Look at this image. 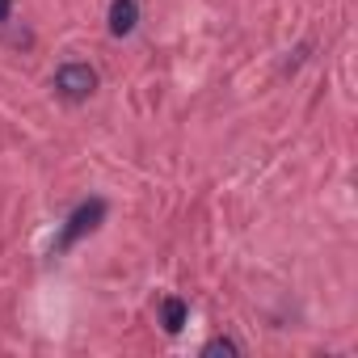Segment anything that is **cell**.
<instances>
[{
	"label": "cell",
	"mask_w": 358,
	"mask_h": 358,
	"mask_svg": "<svg viewBox=\"0 0 358 358\" xmlns=\"http://www.w3.org/2000/svg\"><path fill=\"white\" fill-rule=\"evenodd\" d=\"M106 199H89V203H80L72 215H68V224H64V232H59V241H55V253H68V249H76L85 236H93L97 228H101V220H106Z\"/></svg>",
	"instance_id": "obj_1"
},
{
	"label": "cell",
	"mask_w": 358,
	"mask_h": 358,
	"mask_svg": "<svg viewBox=\"0 0 358 358\" xmlns=\"http://www.w3.org/2000/svg\"><path fill=\"white\" fill-rule=\"evenodd\" d=\"M186 316H190L186 299H177V295L164 299V333H182L186 329Z\"/></svg>",
	"instance_id": "obj_4"
},
{
	"label": "cell",
	"mask_w": 358,
	"mask_h": 358,
	"mask_svg": "<svg viewBox=\"0 0 358 358\" xmlns=\"http://www.w3.org/2000/svg\"><path fill=\"white\" fill-rule=\"evenodd\" d=\"M110 34L114 38H127L135 26H139V0H110Z\"/></svg>",
	"instance_id": "obj_3"
},
{
	"label": "cell",
	"mask_w": 358,
	"mask_h": 358,
	"mask_svg": "<svg viewBox=\"0 0 358 358\" xmlns=\"http://www.w3.org/2000/svg\"><path fill=\"white\" fill-rule=\"evenodd\" d=\"M55 93L68 101H89L97 93V72L89 64H64L55 72Z\"/></svg>",
	"instance_id": "obj_2"
},
{
	"label": "cell",
	"mask_w": 358,
	"mask_h": 358,
	"mask_svg": "<svg viewBox=\"0 0 358 358\" xmlns=\"http://www.w3.org/2000/svg\"><path fill=\"white\" fill-rule=\"evenodd\" d=\"M203 354H207V358H215V354H241V345H236L232 337H215V341L203 345Z\"/></svg>",
	"instance_id": "obj_5"
},
{
	"label": "cell",
	"mask_w": 358,
	"mask_h": 358,
	"mask_svg": "<svg viewBox=\"0 0 358 358\" xmlns=\"http://www.w3.org/2000/svg\"><path fill=\"white\" fill-rule=\"evenodd\" d=\"M9 13H13V0H0V26L9 22Z\"/></svg>",
	"instance_id": "obj_6"
}]
</instances>
